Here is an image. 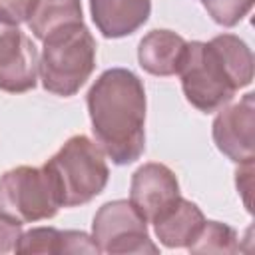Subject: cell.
I'll list each match as a JSON object with an SVG mask.
<instances>
[{
	"label": "cell",
	"mask_w": 255,
	"mask_h": 255,
	"mask_svg": "<svg viewBox=\"0 0 255 255\" xmlns=\"http://www.w3.org/2000/svg\"><path fill=\"white\" fill-rule=\"evenodd\" d=\"M16 253H98V245L84 231H60L54 227H36L20 235Z\"/></svg>",
	"instance_id": "4fadbf2b"
},
{
	"label": "cell",
	"mask_w": 255,
	"mask_h": 255,
	"mask_svg": "<svg viewBox=\"0 0 255 255\" xmlns=\"http://www.w3.org/2000/svg\"><path fill=\"white\" fill-rule=\"evenodd\" d=\"M179 197L177 177L163 163H145L131 177L129 203L145 221L153 223Z\"/></svg>",
	"instance_id": "9c48e42d"
},
{
	"label": "cell",
	"mask_w": 255,
	"mask_h": 255,
	"mask_svg": "<svg viewBox=\"0 0 255 255\" xmlns=\"http://www.w3.org/2000/svg\"><path fill=\"white\" fill-rule=\"evenodd\" d=\"M191 253H237V233L219 221H205L195 241L187 247Z\"/></svg>",
	"instance_id": "9a60e30c"
},
{
	"label": "cell",
	"mask_w": 255,
	"mask_h": 255,
	"mask_svg": "<svg viewBox=\"0 0 255 255\" xmlns=\"http://www.w3.org/2000/svg\"><path fill=\"white\" fill-rule=\"evenodd\" d=\"M22 231H20V223L10 219L8 215L0 213V253H8L16 247L18 239H20Z\"/></svg>",
	"instance_id": "ac0fdd59"
},
{
	"label": "cell",
	"mask_w": 255,
	"mask_h": 255,
	"mask_svg": "<svg viewBox=\"0 0 255 255\" xmlns=\"http://www.w3.org/2000/svg\"><path fill=\"white\" fill-rule=\"evenodd\" d=\"M74 22H82L80 0H36L26 20L30 32L40 40H44L50 32Z\"/></svg>",
	"instance_id": "5bb4252c"
},
{
	"label": "cell",
	"mask_w": 255,
	"mask_h": 255,
	"mask_svg": "<svg viewBox=\"0 0 255 255\" xmlns=\"http://www.w3.org/2000/svg\"><path fill=\"white\" fill-rule=\"evenodd\" d=\"M213 141L221 153L237 163L255 159V98L245 94L237 104L221 110L213 120Z\"/></svg>",
	"instance_id": "ba28073f"
},
{
	"label": "cell",
	"mask_w": 255,
	"mask_h": 255,
	"mask_svg": "<svg viewBox=\"0 0 255 255\" xmlns=\"http://www.w3.org/2000/svg\"><path fill=\"white\" fill-rule=\"evenodd\" d=\"M187 42L171 30H151L137 48L139 66L153 76H173L179 72Z\"/></svg>",
	"instance_id": "8fae6325"
},
{
	"label": "cell",
	"mask_w": 255,
	"mask_h": 255,
	"mask_svg": "<svg viewBox=\"0 0 255 255\" xmlns=\"http://www.w3.org/2000/svg\"><path fill=\"white\" fill-rule=\"evenodd\" d=\"M36 0H0V18L10 24H22L28 20Z\"/></svg>",
	"instance_id": "e0dca14e"
},
{
	"label": "cell",
	"mask_w": 255,
	"mask_h": 255,
	"mask_svg": "<svg viewBox=\"0 0 255 255\" xmlns=\"http://www.w3.org/2000/svg\"><path fill=\"white\" fill-rule=\"evenodd\" d=\"M187 102L199 112H217L229 104L239 84L213 40L191 42L185 48L179 72Z\"/></svg>",
	"instance_id": "277c9868"
},
{
	"label": "cell",
	"mask_w": 255,
	"mask_h": 255,
	"mask_svg": "<svg viewBox=\"0 0 255 255\" xmlns=\"http://www.w3.org/2000/svg\"><path fill=\"white\" fill-rule=\"evenodd\" d=\"M92 131L100 149L118 165L139 159L145 149V92L126 70H106L88 92Z\"/></svg>",
	"instance_id": "6da1fadb"
},
{
	"label": "cell",
	"mask_w": 255,
	"mask_h": 255,
	"mask_svg": "<svg viewBox=\"0 0 255 255\" xmlns=\"http://www.w3.org/2000/svg\"><path fill=\"white\" fill-rule=\"evenodd\" d=\"M209 16L221 26H235L247 16L253 0H201Z\"/></svg>",
	"instance_id": "2e32d148"
},
{
	"label": "cell",
	"mask_w": 255,
	"mask_h": 255,
	"mask_svg": "<svg viewBox=\"0 0 255 255\" xmlns=\"http://www.w3.org/2000/svg\"><path fill=\"white\" fill-rule=\"evenodd\" d=\"M92 239L102 253H157L147 235V221L124 199L110 201L98 209L92 223Z\"/></svg>",
	"instance_id": "8992f818"
},
{
	"label": "cell",
	"mask_w": 255,
	"mask_h": 255,
	"mask_svg": "<svg viewBox=\"0 0 255 255\" xmlns=\"http://www.w3.org/2000/svg\"><path fill=\"white\" fill-rule=\"evenodd\" d=\"M237 189L243 199V205L247 211H251V193H253V161L239 163L237 169Z\"/></svg>",
	"instance_id": "d6986e66"
},
{
	"label": "cell",
	"mask_w": 255,
	"mask_h": 255,
	"mask_svg": "<svg viewBox=\"0 0 255 255\" xmlns=\"http://www.w3.org/2000/svg\"><path fill=\"white\" fill-rule=\"evenodd\" d=\"M38 52L32 40L16 26L0 18V90L22 94L36 86Z\"/></svg>",
	"instance_id": "52a82bcc"
},
{
	"label": "cell",
	"mask_w": 255,
	"mask_h": 255,
	"mask_svg": "<svg viewBox=\"0 0 255 255\" xmlns=\"http://www.w3.org/2000/svg\"><path fill=\"white\" fill-rule=\"evenodd\" d=\"M62 207L84 205L100 195L108 183V165L102 149L86 135L70 137L44 163Z\"/></svg>",
	"instance_id": "3957f363"
},
{
	"label": "cell",
	"mask_w": 255,
	"mask_h": 255,
	"mask_svg": "<svg viewBox=\"0 0 255 255\" xmlns=\"http://www.w3.org/2000/svg\"><path fill=\"white\" fill-rule=\"evenodd\" d=\"M38 58L42 86L56 96H74L92 76L96 66V42L84 22L66 24L50 32Z\"/></svg>",
	"instance_id": "7a4b0ae2"
},
{
	"label": "cell",
	"mask_w": 255,
	"mask_h": 255,
	"mask_svg": "<svg viewBox=\"0 0 255 255\" xmlns=\"http://www.w3.org/2000/svg\"><path fill=\"white\" fill-rule=\"evenodd\" d=\"M205 217L201 209L179 197L169 209H165L155 221V235L165 247H189L201 231Z\"/></svg>",
	"instance_id": "7c38bea8"
},
{
	"label": "cell",
	"mask_w": 255,
	"mask_h": 255,
	"mask_svg": "<svg viewBox=\"0 0 255 255\" xmlns=\"http://www.w3.org/2000/svg\"><path fill=\"white\" fill-rule=\"evenodd\" d=\"M90 10L106 38H122L145 24L151 0H90Z\"/></svg>",
	"instance_id": "30bf717a"
},
{
	"label": "cell",
	"mask_w": 255,
	"mask_h": 255,
	"mask_svg": "<svg viewBox=\"0 0 255 255\" xmlns=\"http://www.w3.org/2000/svg\"><path fill=\"white\" fill-rule=\"evenodd\" d=\"M58 191L44 167L20 165L0 177V213L18 223L54 217L60 209Z\"/></svg>",
	"instance_id": "5b68a950"
}]
</instances>
